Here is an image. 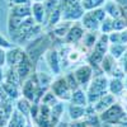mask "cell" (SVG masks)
Segmentation results:
<instances>
[{
  "mask_svg": "<svg viewBox=\"0 0 127 127\" xmlns=\"http://www.w3.org/2000/svg\"><path fill=\"white\" fill-rule=\"evenodd\" d=\"M108 83H109V79L105 74H98V75L93 76L92 81L89 83V85L85 89L89 105H93L103 95L108 93Z\"/></svg>",
  "mask_w": 127,
  "mask_h": 127,
  "instance_id": "obj_1",
  "label": "cell"
},
{
  "mask_svg": "<svg viewBox=\"0 0 127 127\" xmlns=\"http://www.w3.org/2000/svg\"><path fill=\"white\" fill-rule=\"evenodd\" d=\"M61 18L67 22H78L85 13L80 0H60Z\"/></svg>",
  "mask_w": 127,
  "mask_h": 127,
  "instance_id": "obj_2",
  "label": "cell"
},
{
  "mask_svg": "<svg viewBox=\"0 0 127 127\" xmlns=\"http://www.w3.org/2000/svg\"><path fill=\"white\" fill-rule=\"evenodd\" d=\"M51 42L52 41H51L50 36L37 37L27 46V48L24 51H26L27 56L31 59V61L34 64L43 56L46 54V51L51 47Z\"/></svg>",
  "mask_w": 127,
  "mask_h": 127,
  "instance_id": "obj_3",
  "label": "cell"
},
{
  "mask_svg": "<svg viewBox=\"0 0 127 127\" xmlns=\"http://www.w3.org/2000/svg\"><path fill=\"white\" fill-rule=\"evenodd\" d=\"M125 114H126V109L122 105V103L116 102L109 108H107L103 113L99 114V120H100L102 125L116 126V125H120V122L122 121Z\"/></svg>",
  "mask_w": 127,
  "mask_h": 127,
  "instance_id": "obj_4",
  "label": "cell"
},
{
  "mask_svg": "<svg viewBox=\"0 0 127 127\" xmlns=\"http://www.w3.org/2000/svg\"><path fill=\"white\" fill-rule=\"evenodd\" d=\"M50 90L59 98L60 102H70L72 90L67 85V83L65 80V76H57L56 79L52 80Z\"/></svg>",
  "mask_w": 127,
  "mask_h": 127,
  "instance_id": "obj_5",
  "label": "cell"
},
{
  "mask_svg": "<svg viewBox=\"0 0 127 127\" xmlns=\"http://www.w3.org/2000/svg\"><path fill=\"white\" fill-rule=\"evenodd\" d=\"M72 72H74V76H75L76 81L79 83L80 88H83V89H87V87L89 85V83L92 81V79L94 76L93 67L88 62L79 65L78 67H75V70Z\"/></svg>",
  "mask_w": 127,
  "mask_h": 127,
  "instance_id": "obj_6",
  "label": "cell"
},
{
  "mask_svg": "<svg viewBox=\"0 0 127 127\" xmlns=\"http://www.w3.org/2000/svg\"><path fill=\"white\" fill-rule=\"evenodd\" d=\"M20 92H22V97L28 99L32 103H38V85L37 81L34 79V74L31 75L27 80H24L22 83V87H20Z\"/></svg>",
  "mask_w": 127,
  "mask_h": 127,
  "instance_id": "obj_7",
  "label": "cell"
},
{
  "mask_svg": "<svg viewBox=\"0 0 127 127\" xmlns=\"http://www.w3.org/2000/svg\"><path fill=\"white\" fill-rule=\"evenodd\" d=\"M45 61L47 64V66L50 69V71L52 72V75L59 76L60 72H61V59H60V52L54 48V47H50L46 54L43 55Z\"/></svg>",
  "mask_w": 127,
  "mask_h": 127,
  "instance_id": "obj_8",
  "label": "cell"
},
{
  "mask_svg": "<svg viewBox=\"0 0 127 127\" xmlns=\"http://www.w3.org/2000/svg\"><path fill=\"white\" fill-rule=\"evenodd\" d=\"M84 33H85V29L81 26L80 22H74L67 32V34L65 36L64 41L67 46H75V45H79L83 37H84Z\"/></svg>",
  "mask_w": 127,
  "mask_h": 127,
  "instance_id": "obj_9",
  "label": "cell"
},
{
  "mask_svg": "<svg viewBox=\"0 0 127 127\" xmlns=\"http://www.w3.org/2000/svg\"><path fill=\"white\" fill-rule=\"evenodd\" d=\"M14 70H15V72L18 74V76H19V79H20V81H24V80H27L31 75H33V70H34V64L31 61V59L27 56V54H26V56L20 60L17 65L13 67Z\"/></svg>",
  "mask_w": 127,
  "mask_h": 127,
  "instance_id": "obj_10",
  "label": "cell"
},
{
  "mask_svg": "<svg viewBox=\"0 0 127 127\" xmlns=\"http://www.w3.org/2000/svg\"><path fill=\"white\" fill-rule=\"evenodd\" d=\"M104 10H105V14L107 17L112 18V19H117L121 17H125V9L123 6L117 3V1H113V0H109V1H105L104 4ZM127 17V15H126Z\"/></svg>",
  "mask_w": 127,
  "mask_h": 127,
  "instance_id": "obj_11",
  "label": "cell"
},
{
  "mask_svg": "<svg viewBox=\"0 0 127 127\" xmlns=\"http://www.w3.org/2000/svg\"><path fill=\"white\" fill-rule=\"evenodd\" d=\"M80 23L84 27L85 31H93V32H99V27H100V22L93 15L92 10L84 13L83 18L80 19Z\"/></svg>",
  "mask_w": 127,
  "mask_h": 127,
  "instance_id": "obj_12",
  "label": "cell"
},
{
  "mask_svg": "<svg viewBox=\"0 0 127 127\" xmlns=\"http://www.w3.org/2000/svg\"><path fill=\"white\" fill-rule=\"evenodd\" d=\"M117 100H116V97L113 94H111V93H107L105 95H103V97L98 100V102H95L93 105H92V108L94 109V112L97 113V114H100V113H103L107 108H109L111 105L113 104V103H116Z\"/></svg>",
  "mask_w": 127,
  "mask_h": 127,
  "instance_id": "obj_13",
  "label": "cell"
},
{
  "mask_svg": "<svg viewBox=\"0 0 127 127\" xmlns=\"http://www.w3.org/2000/svg\"><path fill=\"white\" fill-rule=\"evenodd\" d=\"M26 56V51L20 47H12L6 51V64L9 67H14Z\"/></svg>",
  "mask_w": 127,
  "mask_h": 127,
  "instance_id": "obj_14",
  "label": "cell"
},
{
  "mask_svg": "<svg viewBox=\"0 0 127 127\" xmlns=\"http://www.w3.org/2000/svg\"><path fill=\"white\" fill-rule=\"evenodd\" d=\"M31 13L37 24H43L46 22V9L43 3H32Z\"/></svg>",
  "mask_w": 127,
  "mask_h": 127,
  "instance_id": "obj_15",
  "label": "cell"
},
{
  "mask_svg": "<svg viewBox=\"0 0 127 127\" xmlns=\"http://www.w3.org/2000/svg\"><path fill=\"white\" fill-rule=\"evenodd\" d=\"M27 125H28L27 116H24L23 113H20L19 111L14 108L12 114H10V118L8 121L6 127H26Z\"/></svg>",
  "mask_w": 127,
  "mask_h": 127,
  "instance_id": "obj_16",
  "label": "cell"
},
{
  "mask_svg": "<svg viewBox=\"0 0 127 127\" xmlns=\"http://www.w3.org/2000/svg\"><path fill=\"white\" fill-rule=\"evenodd\" d=\"M69 103L70 104H75V105H80V107H88L89 103H88V97H87L85 89L79 88L76 90H74Z\"/></svg>",
  "mask_w": 127,
  "mask_h": 127,
  "instance_id": "obj_17",
  "label": "cell"
},
{
  "mask_svg": "<svg viewBox=\"0 0 127 127\" xmlns=\"http://www.w3.org/2000/svg\"><path fill=\"white\" fill-rule=\"evenodd\" d=\"M12 102H1L0 100V127H6L10 114L13 112Z\"/></svg>",
  "mask_w": 127,
  "mask_h": 127,
  "instance_id": "obj_18",
  "label": "cell"
},
{
  "mask_svg": "<svg viewBox=\"0 0 127 127\" xmlns=\"http://www.w3.org/2000/svg\"><path fill=\"white\" fill-rule=\"evenodd\" d=\"M98 36L99 33L98 32H93V31H85V33H84V37L80 42V46L84 48V50H87V51H92L94 45H95V42H97L98 39Z\"/></svg>",
  "mask_w": 127,
  "mask_h": 127,
  "instance_id": "obj_19",
  "label": "cell"
},
{
  "mask_svg": "<svg viewBox=\"0 0 127 127\" xmlns=\"http://www.w3.org/2000/svg\"><path fill=\"white\" fill-rule=\"evenodd\" d=\"M108 48H109V38L108 34H104V33H99L98 39L95 42V45L93 47V50L95 52H98L100 55H107L108 54Z\"/></svg>",
  "mask_w": 127,
  "mask_h": 127,
  "instance_id": "obj_20",
  "label": "cell"
},
{
  "mask_svg": "<svg viewBox=\"0 0 127 127\" xmlns=\"http://www.w3.org/2000/svg\"><path fill=\"white\" fill-rule=\"evenodd\" d=\"M118 66V61L114 57H112L109 54L104 55L102 62H100V69L105 74V75H111V74L114 71V69Z\"/></svg>",
  "mask_w": 127,
  "mask_h": 127,
  "instance_id": "obj_21",
  "label": "cell"
},
{
  "mask_svg": "<svg viewBox=\"0 0 127 127\" xmlns=\"http://www.w3.org/2000/svg\"><path fill=\"white\" fill-rule=\"evenodd\" d=\"M74 22H67V20H61V22H59L57 24H55L54 27H52V31H51V34H54L55 37L57 38H65V36L67 34V32L71 27Z\"/></svg>",
  "mask_w": 127,
  "mask_h": 127,
  "instance_id": "obj_22",
  "label": "cell"
},
{
  "mask_svg": "<svg viewBox=\"0 0 127 127\" xmlns=\"http://www.w3.org/2000/svg\"><path fill=\"white\" fill-rule=\"evenodd\" d=\"M0 85H1V88H3V90L5 92V94H6L12 100L19 99L20 97H22V92H20V89H19L20 87L15 85V84L8 83V81H3Z\"/></svg>",
  "mask_w": 127,
  "mask_h": 127,
  "instance_id": "obj_23",
  "label": "cell"
},
{
  "mask_svg": "<svg viewBox=\"0 0 127 127\" xmlns=\"http://www.w3.org/2000/svg\"><path fill=\"white\" fill-rule=\"evenodd\" d=\"M126 89L125 87V80L123 79H118V78H112L109 79L108 83V93L113 94L114 97L121 95V93Z\"/></svg>",
  "mask_w": 127,
  "mask_h": 127,
  "instance_id": "obj_24",
  "label": "cell"
},
{
  "mask_svg": "<svg viewBox=\"0 0 127 127\" xmlns=\"http://www.w3.org/2000/svg\"><path fill=\"white\" fill-rule=\"evenodd\" d=\"M69 116H70L71 121L85 118V116H87V107H80V105L70 104L69 105Z\"/></svg>",
  "mask_w": 127,
  "mask_h": 127,
  "instance_id": "obj_25",
  "label": "cell"
},
{
  "mask_svg": "<svg viewBox=\"0 0 127 127\" xmlns=\"http://www.w3.org/2000/svg\"><path fill=\"white\" fill-rule=\"evenodd\" d=\"M62 114H64V104L61 102H59L54 107H51V125H52V127H56L61 122Z\"/></svg>",
  "mask_w": 127,
  "mask_h": 127,
  "instance_id": "obj_26",
  "label": "cell"
},
{
  "mask_svg": "<svg viewBox=\"0 0 127 127\" xmlns=\"http://www.w3.org/2000/svg\"><path fill=\"white\" fill-rule=\"evenodd\" d=\"M109 43H120L127 45V29L123 31H113L108 34Z\"/></svg>",
  "mask_w": 127,
  "mask_h": 127,
  "instance_id": "obj_27",
  "label": "cell"
},
{
  "mask_svg": "<svg viewBox=\"0 0 127 127\" xmlns=\"http://www.w3.org/2000/svg\"><path fill=\"white\" fill-rule=\"evenodd\" d=\"M12 15H15L18 18H28L32 17L31 13V5H13L10 8V13Z\"/></svg>",
  "mask_w": 127,
  "mask_h": 127,
  "instance_id": "obj_28",
  "label": "cell"
},
{
  "mask_svg": "<svg viewBox=\"0 0 127 127\" xmlns=\"http://www.w3.org/2000/svg\"><path fill=\"white\" fill-rule=\"evenodd\" d=\"M127 50V45H120V43H109L108 54L114 57L116 60H120V57L125 54V51Z\"/></svg>",
  "mask_w": 127,
  "mask_h": 127,
  "instance_id": "obj_29",
  "label": "cell"
},
{
  "mask_svg": "<svg viewBox=\"0 0 127 127\" xmlns=\"http://www.w3.org/2000/svg\"><path fill=\"white\" fill-rule=\"evenodd\" d=\"M31 108H32V102H29L28 99L20 97L19 99H17V104H15V109L19 111L20 113H23L24 116H28L31 113Z\"/></svg>",
  "mask_w": 127,
  "mask_h": 127,
  "instance_id": "obj_30",
  "label": "cell"
},
{
  "mask_svg": "<svg viewBox=\"0 0 127 127\" xmlns=\"http://www.w3.org/2000/svg\"><path fill=\"white\" fill-rule=\"evenodd\" d=\"M60 100H59V98L56 97V95L52 93L50 89L43 94V97H42V99H41V102L39 103H43V104H46V105H48V107H54V105H56L57 103H59Z\"/></svg>",
  "mask_w": 127,
  "mask_h": 127,
  "instance_id": "obj_31",
  "label": "cell"
},
{
  "mask_svg": "<svg viewBox=\"0 0 127 127\" xmlns=\"http://www.w3.org/2000/svg\"><path fill=\"white\" fill-rule=\"evenodd\" d=\"M83 57V52L76 48V47H74V48H70L69 52L66 54V59L70 64H75V62H79Z\"/></svg>",
  "mask_w": 127,
  "mask_h": 127,
  "instance_id": "obj_32",
  "label": "cell"
},
{
  "mask_svg": "<svg viewBox=\"0 0 127 127\" xmlns=\"http://www.w3.org/2000/svg\"><path fill=\"white\" fill-rule=\"evenodd\" d=\"M61 20H62V18H61V9H60V8H57V9H55L54 12H52V13L47 17L46 23L52 28L55 24H57L59 22H61Z\"/></svg>",
  "mask_w": 127,
  "mask_h": 127,
  "instance_id": "obj_33",
  "label": "cell"
},
{
  "mask_svg": "<svg viewBox=\"0 0 127 127\" xmlns=\"http://www.w3.org/2000/svg\"><path fill=\"white\" fill-rule=\"evenodd\" d=\"M99 32L104 33V34H109L111 32H113V19L109 17H105V19L100 23Z\"/></svg>",
  "mask_w": 127,
  "mask_h": 127,
  "instance_id": "obj_34",
  "label": "cell"
},
{
  "mask_svg": "<svg viewBox=\"0 0 127 127\" xmlns=\"http://www.w3.org/2000/svg\"><path fill=\"white\" fill-rule=\"evenodd\" d=\"M43 5H45V9H46V19H47V17L54 12L55 9L60 8V0H46L43 3Z\"/></svg>",
  "mask_w": 127,
  "mask_h": 127,
  "instance_id": "obj_35",
  "label": "cell"
},
{
  "mask_svg": "<svg viewBox=\"0 0 127 127\" xmlns=\"http://www.w3.org/2000/svg\"><path fill=\"white\" fill-rule=\"evenodd\" d=\"M127 29V17H121L113 19V31H123Z\"/></svg>",
  "mask_w": 127,
  "mask_h": 127,
  "instance_id": "obj_36",
  "label": "cell"
},
{
  "mask_svg": "<svg viewBox=\"0 0 127 127\" xmlns=\"http://www.w3.org/2000/svg\"><path fill=\"white\" fill-rule=\"evenodd\" d=\"M65 80H66V83H67V85L70 87V89H71L72 92L80 88V85H79V83L76 81L75 76H74V72H69V74H66V75H65Z\"/></svg>",
  "mask_w": 127,
  "mask_h": 127,
  "instance_id": "obj_37",
  "label": "cell"
},
{
  "mask_svg": "<svg viewBox=\"0 0 127 127\" xmlns=\"http://www.w3.org/2000/svg\"><path fill=\"white\" fill-rule=\"evenodd\" d=\"M118 61V65L121 66V69L125 71V74L127 75V50L125 51V54L120 57V60H117Z\"/></svg>",
  "mask_w": 127,
  "mask_h": 127,
  "instance_id": "obj_38",
  "label": "cell"
},
{
  "mask_svg": "<svg viewBox=\"0 0 127 127\" xmlns=\"http://www.w3.org/2000/svg\"><path fill=\"white\" fill-rule=\"evenodd\" d=\"M13 47V45L10 43V42L0 33V48H4V50H9V48H12Z\"/></svg>",
  "mask_w": 127,
  "mask_h": 127,
  "instance_id": "obj_39",
  "label": "cell"
},
{
  "mask_svg": "<svg viewBox=\"0 0 127 127\" xmlns=\"http://www.w3.org/2000/svg\"><path fill=\"white\" fill-rule=\"evenodd\" d=\"M69 126L70 127H88V125H87V122H85V120H75V121H71L70 123H69Z\"/></svg>",
  "mask_w": 127,
  "mask_h": 127,
  "instance_id": "obj_40",
  "label": "cell"
},
{
  "mask_svg": "<svg viewBox=\"0 0 127 127\" xmlns=\"http://www.w3.org/2000/svg\"><path fill=\"white\" fill-rule=\"evenodd\" d=\"M12 5H32V0H10Z\"/></svg>",
  "mask_w": 127,
  "mask_h": 127,
  "instance_id": "obj_41",
  "label": "cell"
},
{
  "mask_svg": "<svg viewBox=\"0 0 127 127\" xmlns=\"http://www.w3.org/2000/svg\"><path fill=\"white\" fill-rule=\"evenodd\" d=\"M6 64V50L0 48V66H4Z\"/></svg>",
  "mask_w": 127,
  "mask_h": 127,
  "instance_id": "obj_42",
  "label": "cell"
},
{
  "mask_svg": "<svg viewBox=\"0 0 127 127\" xmlns=\"http://www.w3.org/2000/svg\"><path fill=\"white\" fill-rule=\"evenodd\" d=\"M4 75H5V74H4V71H3V67L0 66V84L4 81Z\"/></svg>",
  "mask_w": 127,
  "mask_h": 127,
  "instance_id": "obj_43",
  "label": "cell"
},
{
  "mask_svg": "<svg viewBox=\"0 0 127 127\" xmlns=\"http://www.w3.org/2000/svg\"><path fill=\"white\" fill-rule=\"evenodd\" d=\"M56 127H70V126H69V123H62V122H60Z\"/></svg>",
  "mask_w": 127,
  "mask_h": 127,
  "instance_id": "obj_44",
  "label": "cell"
},
{
  "mask_svg": "<svg viewBox=\"0 0 127 127\" xmlns=\"http://www.w3.org/2000/svg\"><path fill=\"white\" fill-rule=\"evenodd\" d=\"M46 0H32V3H45Z\"/></svg>",
  "mask_w": 127,
  "mask_h": 127,
  "instance_id": "obj_45",
  "label": "cell"
},
{
  "mask_svg": "<svg viewBox=\"0 0 127 127\" xmlns=\"http://www.w3.org/2000/svg\"><path fill=\"white\" fill-rule=\"evenodd\" d=\"M114 127H127V123H125V125H116Z\"/></svg>",
  "mask_w": 127,
  "mask_h": 127,
  "instance_id": "obj_46",
  "label": "cell"
},
{
  "mask_svg": "<svg viewBox=\"0 0 127 127\" xmlns=\"http://www.w3.org/2000/svg\"><path fill=\"white\" fill-rule=\"evenodd\" d=\"M26 127H33V126H32V125H31V123H28V125H27V126H26Z\"/></svg>",
  "mask_w": 127,
  "mask_h": 127,
  "instance_id": "obj_47",
  "label": "cell"
},
{
  "mask_svg": "<svg viewBox=\"0 0 127 127\" xmlns=\"http://www.w3.org/2000/svg\"><path fill=\"white\" fill-rule=\"evenodd\" d=\"M88 127H93V126H88Z\"/></svg>",
  "mask_w": 127,
  "mask_h": 127,
  "instance_id": "obj_48",
  "label": "cell"
}]
</instances>
